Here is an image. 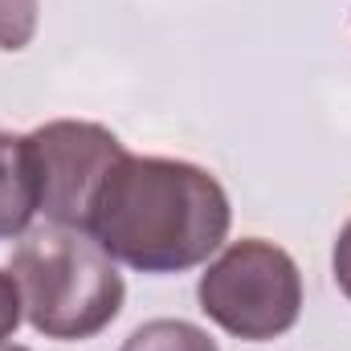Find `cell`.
<instances>
[{
    "instance_id": "obj_1",
    "label": "cell",
    "mask_w": 351,
    "mask_h": 351,
    "mask_svg": "<svg viewBox=\"0 0 351 351\" xmlns=\"http://www.w3.org/2000/svg\"><path fill=\"white\" fill-rule=\"evenodd\" d=\"M229 196L188 160L123 156L94 196L86 233L114 262L143 274L200 265L229 237Z\"/></svg>"
},
{
    "instance_id": "obj_2",
    "label": "cell",
    "mask_w": 351,
    "mask_h": 351,
    "mask_svg": "<svg viewBox=\"0 0 351 351\" xmlns=\"http://www.w3.org/2000/svg\"><path fill=\"white\" fill-rule=\"evenodd\" d=\"M8 274L16 278L25 319L49 339H90L123 311L127 286L114 258L86 229L41 225L25 233Z\"/></svg>"
},
{
    "instance_id": "obj_3",
    "label": "cell",
    "mask_w": 351,
    "mask_h": 351,
    "mask_svg": "<svg viewBox=\"0 0 351 351\" xmlns=\"http://www.w3.org/2000/svg\"><path fill=\"white\" fill-rule=\"evenodd\" d=\"M200 311L229 335L265 343L286 335L302 315V274L294 258L262 237L233 241L200 274Z\"/></svg>"
},
{
    "instance_id": "obj_4",
    "label": "cell",
    "mask_w": 351,
    "mask_h": 351,
    "mask_svg": "<svg viewBox=\"0 0 351 351\" xmlns=\"http://www.w3.org/2000/svg\"><path fill=\"white\" fill-rule=\"evenodd\" d=\"M29 147L37 160L41 213L49 217V225L86 229L106 172L127 156L123 143L98 123L58 119V123L29 131Z\"/></svg>"
},
{
    "instance_id": "obj_5",
    "label": "cell",
    "mask_w": 351,
    "mask_h": 351,
    "mask_svg": "<svg viewBox=\"0 0 351 351\" xmlns=\"http://www.w3.org/2000/svg\"><path fill=\"white\" fill-rule=\"evenodd\" d=\"M41 213V184L29 135H0V241L29 233Z\"/></svg>"
},
{
    "instance_id": "obj_6",
    "label": "cell",
    "mask_w": 351,
    "mask_h": 351,
    "mask_svg": "<svg viewBox=\"0 0 351 351\" xmlns=\"http://www.w3.org/2000/svg\"><path fill=\"white\" fill-rule=\"evenodd\" d=\"M119 351H221V348L196 323H184V319H152L139 331H131V339Z\"/></svg>"
},
{
    "instance_id": "obj_7",
    "label": "cell",
    "mask_w": 351,
    "mask_h": 351,
    "mask_svg": "<svg viewBox=\"0 0 351 351\" xmlns=\"http://www.w3.org/2000/svg\"><path fill=\"white\" fill-rule=\"evenodd\" d=\"M37 33V0H0V49H25Z\"/></svg>"
},
{
    "instance_id": "obj_8",
    "label": "cell",
    "mask_w": 351,
    "mask_h": 351,
    "mask_svg": "<svg viewBox=\"0 0 351 351\" xmlns=\"http://www.w3.org/2000/svg\"><path fill=\"white\" fill-rule=\"evenodd\" d=\"M21 315H25V306H21L16 278L0 269V343H4V339H8V335L21 327Z\"/></svg>"
},
{
    "instance_id": "obj_9",
    "label": "cell",
    "mask_w": 351,
    "mask_h": 351,
    "mask_svg": "<svg viewBox=\"0 0 351 351\" xmlns=\"http://www.w3.org/2000/svg\"><path fill=\"white\" fill-rule=\"evenodd\" d=\"M331 265H335V282H339V290L351 298V221L339 229V241H335V258H331Z\"/></svg>"
},
{
    "instance_id": "obj_10",
    "label": "cell",
    "mask_w": 351,
    "mask_h": 351,
    "mask_svg": "<svg viewBox=\"0 0 351 351\" xmlns=\"http://www.w3.org/2000/svg\"><path fill=\"white\" fill-rule=\"evenodd\" d=\"M0 351H29V348H16V343H0Z\"/></svg>"
}]
</instances>
